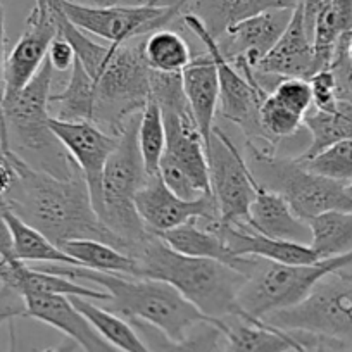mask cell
<instances>
[{"instance_id": "obj_1", "label": "cell", "mask_w": 352, "mask_h": 352, "mask_svg": "<svg viewBox=\"0 0 352 352\" xmlns=\"http://www.w3.org/2000/svg\"><path fill=\"white\" fill-rule=\"evenodd\" d=\"M6 157L14 166L16 182L0 202L23 221L42 232L57 247L71 240L90 239L123 250L121 240L104 225L94 209L81 173L71 178H57L35 169L12 151L6 152Z\"/></svg>"}, {"instance_id": "obj_2", "label": "cell", "mask_w": 352, "mask_h": 352, "mask_svg": "<svg viewBox=\"0 0 352 352\" xmlns=\"http://www.w3.org/2000/svg\"><path fill=\"white\" fill-rule=\"evenodd\" d=\"M59 33L73 45L76 59L92 78L96 107L92 124L120 137L151 99V67L144 57V38L123 45H100L73 25L57 0Z\"/></svg>"}, {"instance_id": "obj_3", "label": "cell", "mask_w": 352, "mask_h": 352, "mask_svg": "<svg viewBox=\"0 0 352 352\" xmlns=\"http://www.w3.org/2000/svg\"><path fill=\"white\" fill-rule=\"evenodd\" d=\"M131 257L137 263V276L169 283L204 316L214 321L226 318L249 320L239 302L247 276L228 264L176 252L152 233Z\"/></svg>"}, {"instance_id": "obj_4", "label": "cell", "mask_w": 352, "mask_h": 352, "mask_svg": "<svg viewBox=\"0 0 352 352\" xmlns=\"http://www.w3.org/2000/svg\"><path fill=\"white\" fill-rule=\"evenodd\" d=\"M38 270L71 278L74 282L85 280L102 287L109 294L106 309L126 320L145 321L173 340H182L190 333V330L206 321L223 323V320L214 321L204 316L175 287L161 280L102 273L73 264H43L38 266Z\"/></svg>"}, {"instance_id": "obj_5", "label": "cell", "mask_w": 352, "mask_h": 352, "mask_svg": "<svg viewBox=\"0 0 352 352\" xmlns=\"http://www.w3.org/2000/svg\"><path fill=\"white\" fill-rule=\"evenodd\" d=\"M54 73L49 59L42 64L25 88L2 102L4 128L0 131V147L57 178H71L80 168L50 128V96Z\"/></svg>"}, {"instance_id": "obj_6", "label": "cell", "mask_w": 352, "mask_h": 352, "mask_svg": "<svg viewBox=\"0 0 352 352\" xmlns=\"http://www.w3.org/2000/svg\"><path fill=\"white\" fill-rule=\"evenodd\" d=\"M245 159L254 178L282 195L306 221L328 211H352L347 184L316 175L296 157L278 155L275 147L247 142Z\"/></svg>"}, {"instance_id": "obj_7", "label": "cell", "mask_w": 352, "mask_h": 352, "mask_svg": "<svg viewBox=\"0 0 352 352\" xmlns=\"http://www.w3.org/2000/svg\"><path fill=\"white\" fill-rule=\"evenodd\" d=\"M138 120L140 114L126 124L107 161L102 178L100 209L102 223L121 240L123 250L130 256L151 235L142 223L135 204L138 190L148 178L138 148Z\"/></svg>"}, {"instance_id": "obj_8", "label": "cell", "mask_w": 352, "mask_h": 352, "mask_svg": "<svg viewBox=\"0 0 352 352\" xmlns=\"http://www.w3.org/2000/svg\"><path fill=\"white\" fill-rule=\"evenodd\" d=\"M270 327L316 337L330 351H352V275L333 272L296 306L263 318Z\"/></svg>"}, {"instance_id": "obj_9", "label": "cell", "mask_w": 352, "mask_h": 352, "mask_svg": "<svg viewBox=\"0 0 352 352\" xmlns=\"http://www.w3.org/2000/svg\"><path fill=\"white\" fill-rule=\"evenodd\" d=\"M352 266V250L309 264H282L259 259L239 294V302L249 320L296 306L306 299L321 278Z\"/></svg>"}, {"instance_id": "obj_10", "label": "cell", "mask_w": 352, "mask_h": 352, "mask_svg": "<svg viewBox=\"0 0 352 352\" xmlns=\"http://www.w3.org/2000/svg\"><path fill=\"white\" fill-rule=\"evenodd\" d=\"M180 21L192 35L199 38V42L204 45V50L211 54L214 59L216 71H218V85H219V100L218 113L226 121L235 124L236 128L243 131L249 142L252 144L270 145L276 147L268 140L261 126L259 107L261 102L270 92H266L261 83L257 81L256 73L250 76H243L218 49V43L208 33L201 21L194 14H182Z\"/></svg>"}, {"instance_id": "obj_11", "label": "cell", "mask_w": 352, "mask_h": 352, "mask_svg": "<svg viewBox=\"0 0 352 352\" xmlns=\"http://www.w3.org/2000/svg\"><path fill=\"white\" fill-rule=\"evenodd\" d=\"M185 2L187 0L173 6L140 8H85L59 0V6L66 18L81 32L99 36L113 45H123L178 21Z\"/></svg>"}, {"instance_id": "obj_12", "label": "cell", "mask_w": 352, "mask_h": 352, "mask_svg": "<svg viewBox=\"0 0 352 352\" xmlns=\"http://www.w3.org/2000/svg\"><path fill=\"white\" fill-rule=\"evenodd\" d=\"M208 164L219 221L226 225H245L250 204L256 197L254 175L245 155L218 126H214L208 148Z\"/></svg>"}, {"instance_id": "obj_13", "label": "cell", "mask_w": 352, "mask_h": 352, "mask_svg": "<svg viewBox=\"0 0 352 352\" xmlns=\"http://www.w3.org/2000/svg\"><path fill=\"white\" fill-rule=\"evenodd\" d=\"M57 35V0H35L25 32L8 56L4 99L18 94L35 76Z\"/></svg>"}, {"instance_id": "obj_14", "label": "cell", "mask_w": 352, "mask_h": 352, "mask_svg": "<svg viewBox=\"0 0 352 352\" xmlns=\"http://www.w3.org/2000/svg\"><path fill=\"white\" fill-rule=\"evenodd\" d=\"M50 128L80 168L96 212L102 209V178L107 161L118 145V137L87 121H63L50 118Z\"/></svg>"}, {"instance_id": "obj_15", "label": "cell", "mask_w": 352, "mask_h": 352, "mask_svg": "<svg viewBox=\"0 0 352 352\" xmlns=\"http://www.w3.org/2000/svg\"><path fill=\"white\" fill-rule=\"evenodd\" d=\"M135 204L147 232L157 236L194 219L199 221L219 219L218 206L212 194L187 201L173 194L159 175L148 176L135 197Z\"/></svg>"}, {"instance_id": "obj_16", "label": "cell", "mask_w": 352, "mask_h": 352, "mask_svg": "<svg viewBox=\"0 0 352 352\" xmlns=\"http://www.w3.org/2000/svg\"><path fill=\"white\" fill-rule=\"evenodd\" d=\"M254 73L266 92H272V88L283 78L309 80L316 73L313 36L306 28L302 6L299 0L294 8L292 19L287 30L275 47L257 64Z\"/></svg>"}, {"instance_id": "obj_17", "label": "cell", "mask_w": 352, "mask_h": 352, "mask_svg": "<svg viewBox=\"0 0 352 352\" xmlns=\"http://www.w3.org/2000/svg\"><path fill=\"white\" fill-rule=\"evenodd\" d=\"M294 8L272 9L239 23L216 40L219 52L235 66L256 71L257 64L275 47L289 26Z\"/></svg>"}, {"instance_id": "obj_18", "label": "cell", "mask_w": 352, "mask_h": 352, "mask_svg": "<svg viewBox=\"0 0 352 352\" xmlns=\"http://www.w3.org/2000/svg\"><path fill=\"white\" fill-rule=\"evenodd\" d=\"M25 318L56 328L85 352H121L109 344L83 313L73 306L67 296L59 294H25Z\"/></svg>"}, {"instance_id": "obj_19", "label": "cell", "mask_w": 352, "mask_h": 352, "mask_svg": "<svg viewBox=\"0 0 352 352\" xmlns=\"http://www.w3.org/2000/svg\"><path fill=\"white\" fill-rule=\"evenodd\" d=\"M223 352H307L320 340L313 335L285 331L261 321L226 318Z\"/></svg>"}, {"instance_id": "obj_20", "label": "cell", "mask_w": 352, "mask_h": 352, "mask_svg": "<svg viewBox=\"0 0 352 352\" xmlns=\"http://www.w3.org/2000/svg\"><path fill=\"white\" fill-rule=\"evenodd\" d=\"M254 188H256V197L250 204L245 226L270 239L309 245V223L299 218L282 195L263 187L256 178H254Z\"/></svg>"}, {"instance_id": "obj_21", "label": "cell", "mask_w": 352, "mask_h": 352, "mask_svg": "<svg viewBox=\"0 0 352 352\" xmlns=\"http://www.w3.org/2000/svg\"><path fill=\"white\" fill-rule=\"evenodd\" d=\"M182 85L199 131L204 138L206 154H208L216 126L219 100L218 71H216L214 59L208 50L192 56L190 64L182 71Z\"/></svg>"}, {"instance_id": "obj_22", "label": "cell", "mask_w": 352, "mask_h": 352, "mask_svg": "<svg viewBox=\"0 0 352 352\" xmlns=\"http://www.w3.org/2000/svg\"><path fill=\"white\" fill-rule=\"evenodd\" d=\"M221 235L235 256H250L282 264H309L320 261L311 245L287 240L270 239L254 232L245 225H226L218 221H204Z\"/></svg>"}, {"instance_id": "obj_23", "label": "cell", "mask_w": 352, "mask_h": 352, "mask_svg": "<svg viewBox=\"0 0 352 352\" xmlns=\"http://www.w3.org/2000/svg\"><path fill=\"white\" fill-rule=\"evenodd\" d=\"M159 239L168 243L176 252L219 261V263H225L232 268L239 270L245 276L252 273L259 261V257L235 256L225 243V240L221 239V235L211 225L199 221V219L185 223L175 230H169V232L159 235Z\"/></svg>"}, {"instance_id": "obj_24", "label": "cell", "mask_w": 352, "mask_h": 352, "mask_svg": "<svg viewBox=\"0 0 352 352\" xmlns=\"http://www.w3.org/2000/svg\"><path fill=\"white\" fill-rule=\"evenodd\" d=\"M297 0H187L182 14H194L219 40L230 28L272 9L294 8Z\"/></svg>"}, {"instance_id": "obj_25", "label": "cell", "mask_w": 352, "mask_h": 352, "mask_svg": "<svg viewBox=\"0 0 352 352\" xmlns=\"http://www.w3.org/2000/svg\"><path fill=\"white\" fill-rule=\"evenodd\" d=\"M0 209H2V214H4L6 223H8L9 232H11L12 250H14L16 259L23 261V263L73 264V266H80L60 247L50 242L42 232H38L32 225L23 221L18 214H14L4 202H0Z\"/></svg>"}, {"instance_id": "obj_26", "label": "cell", "mask_w": 352, "mask_h": 352, "mask_svg": "<svg viewBox=\"0 0 352 352\" xmlns=\"http://www.w3.org/2000/svg\"><path fill=\"white\" fill-rule=\"evenodd\" d=\"M140 333L147 347L152 352H216L221 342H225L223 330H225V320L221 324L206 323L197 324L190 333L182 340H173L168 335L162 333L152 324L140 320H128Z\"/></svg>"}, {"instance_id": "obj_27", "label": "cell", "mask_w": 352, "mask_h": 352, "mask_svg": "<svg viewBox=\"0 0 352 352\" xmlns=\"http://www.w3.org/2000/svg\"><path fill=\"white\" fill-rule=\"evenodd\" d=\"M69 300L80 313L90 320L100 335L109 342L113 347L121 352H152L140 337L133 324L126 318L99 306L96 300L85 297L71 296Z\"/></svg>"}, {"instance_id": "obj_28", "label": "cell", "mask_w": 352, "mask_h": 352, "mask_svg": "<svg viewBox=\"0 0 352 352\" xmlns=\"http://www.w3.org/2000/svg\"><path fill=\"white\" fill-rule=\"evenodd\" d=\"M304 128L309 133L311 140L306 151L297 155L299 161H307L337 142L352 140V102L338 100L333 113H323L313 107L304 116Z\"/></svg>"}, {"instance_id": "obj_29", "label": "cell", "mask_w": 352, "mask_h": 352, "mask_svg": "<svg viewBox=\"0 0 352 352\" xmlns=\"http://www.w3.org/2000/svg\"><path fill=\"white\" fill-rule=\"evenodd\" d=\"M347 33H352V0H330L313 30L316 71L330 67L337 43Z\"/></svg>"}, {"instance_id": "obj_30", "label": "cell", "mask_w": 352, "mask_h": 352, "mask_svg": "<svg viewBox=\"0 0 352 352\" xmlns=\"http://www.w3.org/2000/svg\"><path fill=\"white\" fill-rule=\"evenodd\" d=\"M60 249L85 268L102 273H114V275L137 276V263L133 257L116 249L114 245L100 242V240H71V242L64 243Z\"/></svg>"}, {"instance_id": "obj_31", "label": "cell", "mask_w": 352, "mask_h": 352, "mask_svg": "<svg viewBox=\"0 0 352 352\" xmlns=\"http://www.w3.org/2000/svg\"><path fill=\"white\" fill-rule=\"evenodd\" d=\"M311 243L320 259L352 250V211H328L311 218Z\"/></svg>"}, {"instance_id": "obj_32", "label": "cell", "mask_w": 352, "mask_h": 352, "mask_svg": "<svg viewBox=\"0 0 352 352\" xmlns=\"http://www.w3.org/2000/svg\"><path fill=\"white\" fill-rule=\"evenodd\" d=\"M192 49L178 32L157 30L145 36L144 57L147 66L157 73H182L192 60Z\"/></svg>"}, {"instance_id": "obj_33", "label": "cell", "mask_w": 352, "mask_h": 352, "mask_svg": "<svg viewBox=\"0 0 352 352\" xmlns=\"http://www.w3.org/2000/svg\"><path fill=\"white\" fill-rule=\"evenodd\" d=\"M137 138L145 173L148 176L159 175V164L166 148V130L161 107L152 97L140 113Z\"/></svg>"}, {"instance_id": "obj_34", "label": "cell", "mask_w": 352, "mask_h": 352, "mask_svg": "<svg viewBox=\"0 0 352 352\" xmlns=\"http://www.w3.org/2000/svg\"><path fill=\"white\" fill-rule=\"evenodd\" d=\"M259 118L261 126L273 145L285 140V138L294 137L304 126V118L283 106L272 94H268L261 102Z\"/></svg>"}, {"instance_id": "obj_35", "label": "cell", "mask_w": 352, "mask_h": 352, "mask_svg": "<svg viewBox=\"0 0 352 352\" xmlns=\"http://www.w3.org/2000/svg\"><path fill=\"white\" fill-rule=\"evenodd\" d=\"M299 162H302L307 169L316 175L327 176V178L342 182V184H349L352 182V140L337 142V144L318 152L307 161Z\"/></svg>"}, {"instance_id": "obj_36", "label": "cell", "mask_w": 352, "mask_h": 352, "mask_svg": "<svg viewBox=\"0 0 352 352\" xmlns=\"http://www.w3.org/2000/svg\"><path fill=\"white\" fill-rule=\"evenodd\" d=\"M275 99H278L283 106L297 113L299 116H306L313 109V94H311L309 81L300 78H283L272 88Z\"/></svg>"}, {"instance_id": "obj_37", "label": "cell", "mask_w": 352, "mask_h": 352, "mask_svg": "<svg viewBox=\"0 0 352 352\" xmlns=\"http://www.w3.org/2000/svg\"><path fill=\"white\" fill-rule=\"evenodd\" d=\"M311 94H313V107L323 113H333L338 106V90L337 80L330 67L316 71L309 78Z\"/></svg>"}, {"instance_id": "obj_38", "label": "cell", "mask_w": 352, "mask_h": 352, "mask_svg": "<svg viewBox=\"0 0 352 352\" xmlns=\"http://www.w3.org/2000/svg\"><path fill=\"white\" fill-rule=\"evenodd\" d=\"M47 59L56 73H71L74 60H76V52H74L73 45L59 33L50 45Z\"/></svg>"}, {"instance_id": "obj_39", "label": "cell", "mask_w": 352, "mask_h": 352, "mask_svg": "<svg viewBox=\"0 0 352 352\" xmlns=\"http://www.w3.org/2000/svg\"><path fill=\"white\" fill-rule=\"evenodd\" d=\"M25 300L16 290L0 285V324L14 323L18 318H25Z\"/></svg>"}, {"instance_id": "obj_40", "label": "cell", "mask_w": 352, "mask_h": 352, "mask_svg": "<svg viewBox=\"0 0 352 352\" xmlns=\"http://www.w3.org/2000/svg\"><path fill=\"white\" fill-rule=\"evenodd\" d=\"M85 8H140V6H173L180 0H66Z\"/></svg>"}, {"instance_id": "obj_41", "label": "cell", "mask_w": 352, "mask_h": 352, "mask_svg": "<svg viewBox=\"0 0 352 352\" xmlns=\"http://www.w3.org/2000/svg\"><path fill=\"white\" fill-rule=\"evenodd\" d=\"M6 11L0 0V106L4 102L6 96V64H8V56H6Z\"/></svg>"}, {"instance_id": "obj_42", "label": "cell", "mask_w": 352, "mask_h": 352, "mask_svg": "<svg viewBox=\"0 0 352 352\" xmlns=\"http://www.w3.org/2000/svg\"><path fill=\"white\" fill-rule=\"evenodd\" d=\"M299 2H300V6H302L306 28H307V32H309V35L313 36L314 23H316L318 16L323 12V9L330 4V0H299Z\"/></svg>"}, {"instance_id": "obj_43", "label": "cell", "mask_w": 352, "mask_h": 352, "mask_svg": "<svg viewBox=\"0 0 352 352\" xmlns=\"http://www.w3.org/2000/svg\"><path fill=\"white\" fill-rule=\"evenodd\" d=\"M16 182V169L8 157L0 159V199L9 194Z\"/></svg>"}, {"instance_id": "obj_44", "label": "cell", "mask_w": 352, "mask_h": 352, "mask_svg": "<svg viewBox=\"0 0 352 352\" xmlns=\"http://www.w3.org/2000/svg\"><path fill=\"white\" fill-rule=\"evenodd\" d=\"M9 328H11V352H16V337H14V323H9ZM78 345L74 344L69 338H64L57 345H52V347L42 349L38 352H74Z\"/></svg>"}, {"instance_id": "obj_45", "label": "cell", "mask_w": 352, "mask_h": 352, "mask_svg": "<svg viewBox=\"0 0 352 352\" xmlns=\"http://www.w3.org/2000/svg\"><path fill=\"white\" fill-rule=\"evenodd\" d=\"M338 45L344 49L345 56H347V59L352 63V33H347V35L342 36L340 42H338Z\"/></svg>"}, {"instance_id": "obj_46", "label": "cell", "mask_w": 352, "mask_h": 352, "mask_svg": "<svg viewBox=\"0 0 352 352\" xmlns=\"http://www.w3.org/2000/svg\"><path fill=\"white\" fill-rule=\"evenodd\" d=\"M347 192H349V195L352 197V182H349V184H347Z\"/></svg>"}, {"instance_id": "obj_47", "label": "cell", "mask_w": 352, "mask_h": 352, "mask_svg": "<svg viewBox=\"0 0 352 352\" xmlns=\"http://www.w3.org/2000/svg\"><path fill=\"white\" fill-rule=\"evenodd\" d=\"M0 285H2V282H0Z\"/></svg>"}, {"instance_id": "obj_48", "label": "cell", "mask_w": 352, "mask_h": 352, "mask_svg": "<svg viewBox=\"0 0 352 352\" xmlns=\"http://www.w3.org/2000/svg\"><path fill=\"white\" fill-rule=\"evenodd\" d=\"M351 275H352V273H351Z\"/></svg>"}]
</instances>
